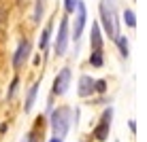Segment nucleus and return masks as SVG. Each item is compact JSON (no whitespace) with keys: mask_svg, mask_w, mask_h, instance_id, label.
<instances>
[{"mask_svg":"<svg viewBox=\"0 0 147 142\" xmlns=\"http://www.w3.org/2000/svg\"><path fill=\"white\" fill-rule=\"evenodd\" d=\"M100 19H102V28L109 38L119 36V21H117V15H115L111 0H102L100 2Z\"/></svg>","mask_w":147,"mask_h":142,"instance_id":"2","label":"nucleus"},{"mask_svg":"<svg viewBox=\"0 0 147 142\" xmlns=\"http://www.w3.org/2000/svg\"><path fill=\"white\" fill-rule=\"evenodd\" d=\"M77 19H75V30H73V38L75 40H79L81 38V34H83V28H85V21H88V9H85V4L79 0V4H77Z\"/></svg>","mask_w":147,"mask_h":142,"instance_id":"6","label":"nucleus"},{"mask_svg":"<svg viewBox=\"0 0 147 142\" xmlns=\"http://www.w3.org/2000/svg\"><path fill=\"white\" fill-rule=\"evenodd\" d=\"M77 4H79V0H64V9H66V13H75Z\"/></svg>","mask_w":147,"mask_h":142,"instance_id":"16","label":"nucleus"},{"mask_svg":"<svg viewBox=\"0 0 147 142\" xmlns=\"http://www.w3.org/2000/svg\"><path fill=\"white\" fill-rule=\"evenodd\" d=\"M113 40H115V45H117L121 57H128V55H130V47H128V40H126V36H115Z\"/></svg>","mask_w":147,"mask_h":142,"instance_id":"12","label":"nucleus"},{"mask_svg":"<svg viewBox=\"0 0 147 142\" xmlns=\"http://www.w3.org/2000/svg\"><path fill=\"white\" fill-rule=\"evenodd\" d=\"M105 89H107V83H105V81H94V91L105 93Z\"/></svg>","mask_w":147,"mask_h":142,"instance_id":"17","label":"nucleus"},{"mask_svg":"<svg viewBox=\"0 0 147 142\" xmlns=\"http://www.w3.org/2000/svg\"><path fill=\"white\" fill-rule=\"evenodd\" d=\"M28 55H30V40L24 38L22 43L17 45V51L13 53V68L17 70V68H22L24 62L28 59Z\"/></svg>","mask_w":147,"mask_h":142,"instance_id":"7","label":"nucleus"},{"mask_svg":"<svg viewBox=\"0 0 147 142\" xmlns=\"http://www.w3.org/2000/svg\"><path fill=\"white\" fill-rule=\"evenodd\" d=\"M0 19H2V13H0Z\"/></svg>","mask_w":147,"mask_h":142,"instance_id":"21","label":"nucleus"},{"mask_svg":"<svg viewBox=\"0 0 147 142\" xmlns=\"http://www.w3.org/2000/svg\"><path fill=\"white\" fill-rule=\"evenodd\" d=\"M34 136H36V134H34V131H30L26 138H24V142H36V140H34Z\"/></svg>","mask_w":147,"mask_h":142,"instance_id":"19","label":"nucleus"},{"mask_svg":"<svg viewBox=\"0 0 147 142\" xmlns=\"http://www.w3.org/2000/svg\"><path fill=\"white\" fill-rule=\"evenodd\" d=\"M111 121H113V108H109L102 113V117H100V121H98V125L94 127L92 131V136H94V140H98V142H105L109 138V131H111Z\"/></svg>","mask_w":147,"mask_h":142,"instance_id":"3","label":"nucleus"},{"mask_svg":"<svg viewBox=\"0 0 147 142\" xmlns=\"http://www.w3.org/2000/svg\"><path fill=\"white\" fill-rule=\"evenodd\" d=\"M17 83H19V81H17V79H13L11 87H9V93H7V98H9V100H13V95H15V89H17Z\"/></svg>","mask_w":147,"mask_h":142,"instance_id":"18","label":"nucleus"},{"mask_svg":"<svg viewBox=\"0 0 147 142\" xmlns=\"http://www.w3.org/2000/svg\"><path fill=\"white\" fill-rule=\"evenodd\" d=\"M77 93L81 95V98H88V95L94 93V79L88 77V74H83V77L79 79V91Z\"/></svg>","mask_w":147,"mask_h":142,"instance_id":"8","label":"nucleus"},{"mask_svg":"<svg viewBox=\"0 0 147 142\" xmlns=\"http://www.w3.org/2000/svg\"><path fill=\"white\" fill-rule=\"evenodd\" d=\"M51 28H53V23H47V28L43 30V34H40V38H38V49H40V51H45V49L49 47V38H51Z\"/></svg>","mask_w":147,"mask_h":142,"instance_id":"10","label":"nucleus"},{"mask_svg":"<svg viewBox=\"0 0 147 142\" xmlns=\"http://www.w3.org/2000/svg\"><path fill=\"white\" fill-rule=\"evenodd\" d=\"M45 11V0H36V7H34V21H40Z\"/></svg>","mask_w":147,"mask_h":142,"instance_id":"15","label":"nucleus"},{"mask_svg":"<svg viewBox=\"0 0 147 142\" xmlns=\"http://www.w3.org/2000/svg\"><path fill=\"white\" fill-rule=\"evenodd\" d=\"M124 21H126L128 28H136V15H134V11L126 9V11H124Z\"/></svg>","mask_w":147,"mask_h":142,"instance_id":"14","label":"nucleus"},{"mask_svg":"<svg viewBox=\"0 0 147 142\" xmlns=\"http://www.w3.org/2000/svg\"><path fill=\"white\" fill-rule=\"evenodd\" d=\"M90 64H92L94 68H100V66L105 64V57H102V49H98V51H92V55H90Z\"/></svg>","mask_w":147,"mask_h":142,"instance_id":"13","label":"nucleus"},{"mask_svg":"<svg viewBox=\"0 0 147 142\" xmlns=\"http://www.w3.org/2000/svg\"><path fill=\"white\" fill-rule=\"evenodd\" d=\"M49 142H64V138H58V136H53V138L49 140Z\"/></svg>","mask_w":147,"mask_h":142,"instance_id":"20","label":"nucleus"},{"mask_svg":"<svg viewBox=\"0 0 147 142\" xmlns=\"http://www.w3.org/2000/svg\"><path fill=\"white\" fill-rule=\"evenodd\" d=\"M36 91H38V83H34L32 87H30V91H28V98H26V106H24V110H26V113L32 110L34 100H36Z\"/></svg>","mask_w":147,"mask_h":142,"instance_id":"11","label":"nucleus"},{"mask_svg":"<svg viewBox=\"0 0 147 142\" xmlns=\"http://www.w3.org/2000/svg\"><path fill=\"white\" fill-rule=\"evenodd\" d=\"M90 45H92V51H98V49H102V34H100V28H98V23H92Z\"/></svg>","mask_w":147,"mask_h":142,"instance_id":"9","label":"nucleus"},{"mask_svg":"<svg viewBox=\"0 0 147 142\" xmlns=\"http://www.w3.org/2000/svg\"><path fill=\"white\" fill-rule=\"evenodd\" d=\"M70 79H73V74H70V68H62L58 72V77L53 81V87H51V93L53 95H64L70 87Z\"/></svg>","mask_w":147,"mask_h":142,"instance_id":"5","label":"nucleus"},{"mask_svg":"<svg viewBox=\"0 0 147 142\" xmlns=\"http://www.w3.org/2000/svg\"><path fill=\"white\" fill-rule=\"evenodd\" d=\"M66 49H68V17H62L53 51H55V55H58V57H62V55L66 53Z\"/></svg>","mask_w":147,"mask_h":142,"instance_id":"4","label":"nucleus"},{"mask_svg":"<svg viewBox=\"0 0 147 142\" xmlns=\"http://www.w3.org/2000/svg\"><path fill=\"white\" fill-rule=\"evenodd\" d=\"M49 123H51L53 136H58V138H64V136L68 134V129H70V123H73V110L66 108V106H62V108L53 110L51 117H49Z\"/></svg>","mask_w":147,"mask_h":142,"instance_id":"1","label":"nucleus"}]
</instances>
